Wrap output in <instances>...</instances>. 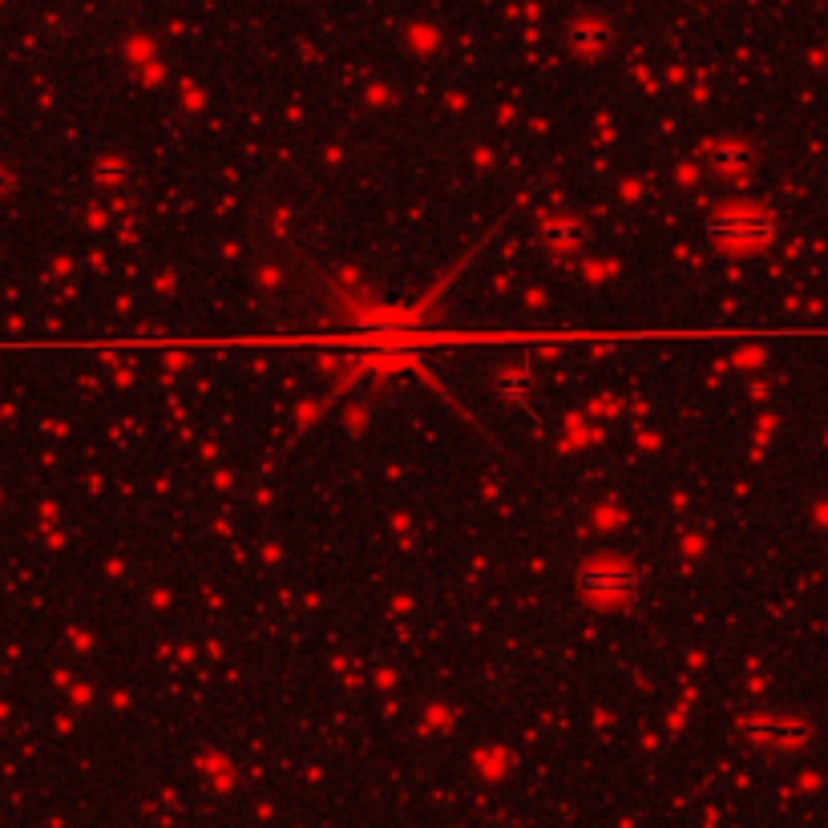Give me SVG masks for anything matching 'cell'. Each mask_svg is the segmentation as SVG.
Instances as JSON below:
<instances>
[{"label": "cell", "instance_id": "obj_3", "mask_svg": "<svg viewBox=\"0 0 828 828\" xmlns=\"http://www.w3.org/2000/svg\"><path fill=\"white\" fill-rule=\"evenodd\" d=\"M715 166H744L748 162V150L744 146H732V142H723V146H711V154H707Z\"/></svg>", "mask_w": 828, "mask_h": 828}, {"label": "cell", "instance_id": "obj_2", "mask_svg": "<svg viewBox=\"0 0 828 828\" xmlns=\"http://www.w3.org/2000/svg\"><path fill=\"white\" fill-rule=\"evenodd\" d=\"M582 586H586L594 598H610V602H618V598H627V594L639 586V574H635V570H614V566H606V570H586V574H582Z\"/></svg>", "mask_w": 828, "mask_h": 828}, {"label": "cell", "instance_id": "obj_1", "mask_svg": "<svg viewBox=\"0 0 828 828\" xmlns=\"http://www.w3.org/2000/svg\"><path fill=\"white\" fill-rule=\"evenodd\" d=\"M711 235L723 243V247H736V251H752V247H764L776 239V223L760 211H736V215H719L711 223Z\"/></svg>", "mask_w": 828, "mask_h": 828}]
</instances>
